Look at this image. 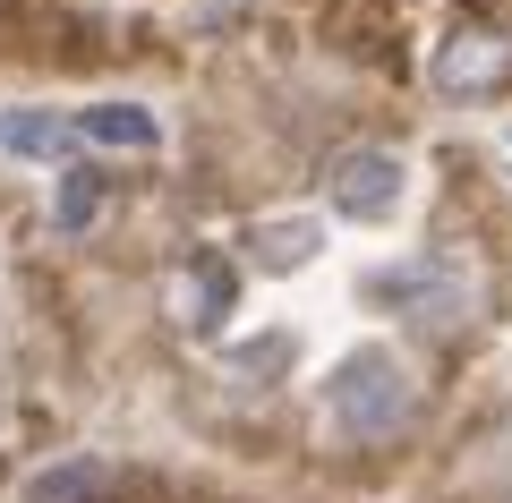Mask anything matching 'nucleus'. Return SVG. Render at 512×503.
Masks as SVG:
<instances>
[{"label":"nucleus","mask_w":512,"mask_h":503,"mask_svg":"<svg viewBox=\"0 0 512 503\" xmlns=\"http://www.w3.org/2000/svg\"><path fill=\"white\" fill-rule=\"evenodd\" d=\"M325 410H333V427H342L350 444H393V435L419 418V384H410V367L393 359V350L367 342L325 376Z\"/></svg>","instance_id":"obj_1"},{"label":"nucleus","mask_w":512,"mask_h":503,"mask_svg":"<svg viewBox=\"0 0 512 503\" xmlns=\"http://www.w3.org/2000/svg\"><path fill=\"white\" fill-rule=\"evenodd\" d=\"M402 188H410V171L384 145H350V154L325 162V197H333L342 222H393L402 214Z\"/></svg>","instance_id":"obj_2"},{"label":"nucleus","mask_w":512,"mask_h":503,"mask_svg":"<svg viewBox=\"0 0 512 503\" xmlns=\"http://www.w3.org/2000/svg\"><path fill=\"white\" fill-rule=\"evenodd\" d=\"M427 77H436V94H495L512 77V35L504 26H453V35L436 43V60H427Z\"/></svg>","instance_id":"obj_3"},{"label":"nucleus","mask_w":512,"mask_h":503,"mask_svg":"<svg viewBox=\"0 0 512 503\" xmlns=\"http://www.w3.org/2000/svg\"><path fill=\"white\" fill-rule=\"evenodd\" d=\"M367 299H384V307H402V316H419V324H453L461 307V282H453V265H436V256H419V265H384V273H367Z\"/></svg>","instance_id":"obj_4"},{"label":"nucleus","mask_w":512,"mask_h":503,"mask_svg":"<svg viewBox=\"0 0 512 503\" xmlns=\"http://www.w3.org/2000/svg\"><path fill=\"white\" fill-rule=\"evenodd\" d=\"M77 137L86 128L60 120V111H0V154H18V162H69Z\"/></svg>","instance_id":"obj_5"},{"label":"nucleus","mask_w":512,"mask_h":503,"mask_svg":"<svg viewBox=\"0 0 512 503\" xmlns=\"http://www.w3.org/2000/svg\"><path fill=\"white\" fill-rule=\"evenodd\" d=\"M316 248H325V231H316L308 214H274V222H256V231H248V256H256V273H299Z\"/></svg>","instance_id":"obj_6"},{"label":"nucleus","mask_w":512,"mask_h":503,"mask_svg":"<svg viewBox=\"0 0 512 503\" xmlns=\"http://www.w3.org/2000/svg\"><path fill=\"white\" fill-rule=\"evenodd\" d=\"M77 128H86L94 145H120V154H154V145H163V120H154L146 103H94Z\"/></svg>","instance_id":"obj_7"},{"label":"nucleus","mask_w":512,"mask_h":503,"mask_svg":"<svg viewBox=\"0 0 512 503\" xmlns=\"http://www.w3.org/2000/svg\"><path fill=\"white\" fill-rule=\"evenodd\" d=\"M111 495V469L94 461V452H77V461H52L35 486H26V503H103Z\"/></svg>","instance_id":"obj_8"},{"label":"nucleus","mask_w":512,"mask_h":503,"mask_svg":"<svg viewBox=\"0 0 512 503\" xmlns=\"http://www.w3.org/2000/svg\"><path fill=\"white\" fill-rule=\"evenodd\" d=\"M103 197H111V180L103 171H86V162H77V171H60V197H52V231H86L94 214H103Z\"/></svg>","instance_id":"obj_9"},{"label":"nucleus","mask_w":512,"mask_h":503,"mask_svg":"<svg viewBox=\"0 0 512 503\" xmlns=\"http://www.w3.org/2000/svg\"><path fill=\"white\" fill-rule=\"evenodd\" d=\"M180 307H197L188 324H205V333H214V324L231 316V265H197V290H180Z\"/></svg>","instance_id":"obj_10"},{"label":"nucleus","mask_w":512,"mask_h":503,"mask_svg":"<svg viewBox=\"0 0 512 503\" xmlns=\"http://www.w3.org/2000/svg\"><path fill=\"white\" fill-rule=\"evenodd\" d=\"M0 427H9V393H0Z\"/></svg>","instance_id":"obj_11"}]
</instances>
